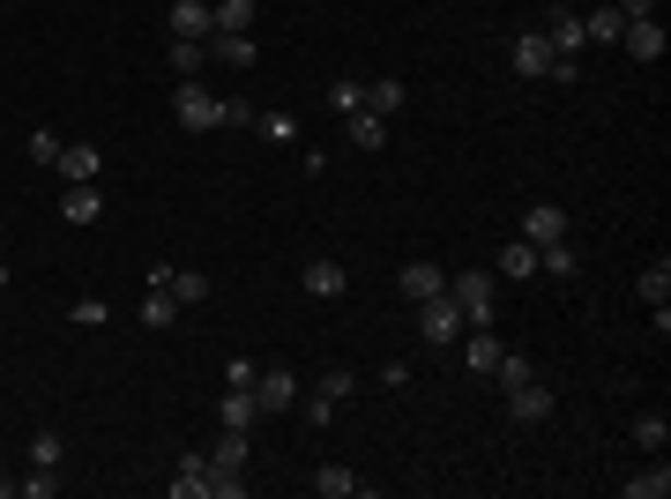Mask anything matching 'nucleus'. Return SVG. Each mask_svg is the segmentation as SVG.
<instances>
[{
  "label": "nucleus",
  "mask_w": 671,
  "mask_h": 499,
  "mask_svg": "<svg viewBox=\"0 0 671 499\" xmlns=\"http://www.w3.org/2000/svg\"><path fill=\"white\" fill-rule=\"evenodd\" d=\"M448 298L462 306L470 329H493V313H501V276H493V269H462V276H448Z\"/></svg>",
  "instance_id": "1"
},
{
  "label": "nucleus",
  "mask_w": 671,
  "mask_h": 499,
  "mask_svg": "<svg viewBox=\"0 0 671 499\" xmlns=\"http://www.w3.org/2000/svg\"><path fill=\"white\" fill-rule=\"evenodd\" d=\"M172 112H179V127H187V134H210V127H224V97H216V90H202V75H187V83L172 90Z\"/></svg>",
  "instance_id": "2"
},
{
  "label": "nucleus",
  "mask_w": 671,
  "mask_h": 499,
  "mask_svg": "<svg viewBox=\"0 0 671 499\" xmlns=\"http://www.w3.org/2000/svg\"><path fill=\"white\" fill-rule=\"evenodd\" d=\"M462 329H470V321H462V306L448 292L419 298V335H425V343H440V351H448V343H462Z\"/></svg>",
  "instance_id": "3"
},
{
  "label": "nucleus",
  "mask_w": 671,
  "mask_h": 499,
  "mask_svg": "<svg viewBox=\"0 0 671 499\" xmlns=\"http://www.w3.org/2000/svg\"><path fill=\"white\" fill-rule=\"evenodd\" d=\"M545 45L560 52V60H582V52H589V38H582V8L552 0V8H545Z\"/></svg>",
  "instance_id": "4"
},
{
  "label": "nucleus",
  "mask_w": 671,
  "mask_h": 499,
  "mask_svg": "<svg viewBox=\"0 0 671 499\" xmlns=\"http://www.w3.org/2000/svg\"><path fill=\"white\" fill-rule=\"evenodd\" d=\"M552 60H560V52L545 45V31H522V38L507 45V68H515L522 83H545V68H552Z\"/></svg>",
  "instance_id": "5"
},
{
  "label": "nucleus",
  "mask_w": 671,
  "mask_h": 499,
  "mask_svg": "<svg viewBox=\"0 0 671 499\" xmlns=\"http://www.w3.org/2000/svg\"><path fill=\"white\" fill-rule=\"evenodd\" d=\"M254 403H261V417H284L298 403V380L284 373V366H261V380H254Z\"/></svg>",
  "instance_id": "6"
},
{
  "label": "nucleus",
  "mask_w": 671,
  "mask_h": 499,
  "mask_svg": "<svg viewBox=\"0 0 671 499\" xmlns=\"http://www.w3.org/2000/svg\"><path fill=\"white\" fill-rule=\"evenodd\" d=\"M411 105V90H403V75H374V83L358 90V112H374V120H396Z\"/></svg>",
  "instance_id": "7"
},
{
  "label": "nucleus",
  "mask_w": 671,
  "mask_h": 499,
  "mask_svg": "<svg viewBox=\"0 0 671 499\" xmlns=\"http://www.w3.org/2000/svg\"><path fill=\"white\" fill-rule=\"evenodd\" d=\"M97 216H105V187H97V179L60 187V224H97Z\"/></svg>",
  "instance_id": "8"
},
{
  "label": "nucleus",
  "mask_w": 671,
  "mask_h": 499,
  "mask_svg": "<svg viewBox=\"0 0 671 499\" xmlns=\"http://www.w3.org/2000/svg\"><path fill=\"white\" fill-rule=\"evenodd\" d=\"M501 395H507V417H522V425H545L552 417V388L538 373L522 380V388H501Z\"/></svg>",
  "instance_id": "9"
},
{
  "label": "nucleus",
  "mask_w": 671,
  "mask_h": 499,
  "mask_svg": "<svg viewBox=\"0 0 671 499\" xmlns=\"http://www.w3.org/2000/svg\"><path fill=\"white\" fill-rule=\"evenodd\" d=\"M522 239H530V247L567 239V209H560V202H530V209H522Z\"/></svg>",
  "instance_id": "10"
},
{
  "label": "nucleus",
  "mask_w": 671,
  "mask_h": 499,
  "mask_svg": "<svg viewBox=\"0 0 671 499\" xmlns=\"http://www.w3.org/2000/svg\"><path fill=\"white\" fill-rule=\"evenodd\" d=\"M501 351H507V343H501L493 329H462V366H470L478 380H493V366H501Z\"/></svg>",
  "instance_id": "11"
},
{
  "label": "nucleus",
  "mask_w": 671,
  "mask_h": 499,
  "mask_svg": "<svg viewBox=\"0 0 671 499\" xmlns=\"http://www.w3.org/2000/svg\"><path fill=\"white\" fill-rule=\"evenodd\" d=\"M210 60H224V68H239V75H247L254 60H261V52H254V31H210Z\"/></svg>",
  "instance_id": "12"
},
{
  "label": "nucleus",
  "mask_w": 671,
  "mask_h": 499,
  "mask_svg": "<svg viewBox=\"0 0 671 499\" xmlns=\"http://www.w3.org/2000/svg\"><path fill=\"white\" fill-rule=\"evenodd\" d=\"M620 45H627L634 60H664V23H657V15H634L627 31H620Z\"/></svg>",
  "instance_id": "13"
},
{
  "label": "nucleus",
  "mask_w": 671,
  "mask_h": 499,
  "mask_svg": "<svg viewBox=\"0 0 671 499\" xmlns=\"http://www.w3.org/2000/svg\"><path fill=\"white\" fill-rule=\"evenodd\" d=\"M493 276H501V284H530V276H538V247H530V239H507L501 261H493Z\"/></svg>",
  "instance_id": "14"
},
{
  "label": "nucleus",
  "mask_w": 671,
  "mask_h": 499,
  "mask_svg": "<svg viewBox=\"0 0 671 499\" xmlns=\"http://www.w3.org/2000/svg\"><path fill=\"white\" fill-rule=\"evenodd\" d=\"M396 284H403V298H440L448 292V269H440V261H403Z\"/></svg>",
  "instance_id": "15"
},
{
  "label": "nucleus",
  "mask_w": 671,
  "mask_h": 499,
  "mask_svg": "<svg viewBox=\"0 0 671 499\" xmlns=\"http://www.w3.org/2000/svg\"><path fill=\"white\" fill-rule=\"evenodd\" d=\"M60 179H68V187H75V179H97V171H105V157H97V142H60Z\"/></svg>",
  "instance_id": "16"
},
{
  "label": "nucleus",
  "mask_w": 671,
  "mask_h": 499,
  "mask_svg": "<svg viewBox=\"0 0 671 499\" xmlns=\"http://www.w3.org/2000/svg\"><path fill=\"white\" fill-rule=\"evenodd\" d=\"M210 31H216L210 0H172V38H210Z\"/></svg>",
  "instance_id": "17"
},
{
  "label": "nucleus",
  "mask_w": 671,
  "mask_h": 499,
  "mask_svg": "<svg viewBox=\"0 0 671 499\" xmlns=\"http://www.w3.org/2000/svg\"><path fill=\"white\" fill-rule=\"evenodd\" d=\"M343 284H351L343 261H306V276H298V292H306V298H343Z\"/></svg>",
  "instance_id": "18"
},
{
  "label": "nucleus",
  "mask_w": 671,
  "mask_h": 499,
  "mask_svg": "<svg viewBox=\"0 0 671 499\" xmlns=\"http://www.w3.org/2000/svg\"><path fill=\"white\" fill-rule=\"evenodd\" d=\"M172 499H210V455H179V477H172Z\"/></svg>",
  "instance_id": "19"
},
{
  "label": "nucleus",
  "mask_w": 671,
  "mask_h": 499,
  "mask_svg": "<svg viewBox=\"0 0 671 499\" xmlns=\"http://www.w3.org/2000/svg\"><path fill=\"white\" fill-rule=\"evenodd\" d=\"M343 134H351V150H388V120H374V112H343Z\"/></svg>",
  "instance_id": "20"
},
{
  "label": "nucleus",
  "mask_w": 671,
  "mask_h": 499,
  "mask_svg": "<svg viewBox=\"0 0 671 499\" xmlns=\"http://www.w3.org/2000/svg\"><path fill=\"white\" fill-rule=\"evenodd\" d=\"M261 403H254V388H224V403H216V425H232V432H247Z\"/></svg>",
  "instance_id": "21"
},
{
  "label": "nucleus",
  "mask_w": 671,
  "mask_h": 499,
  "mask_svg": "<svg viewBox=\"0 0 671 499\" xmlns=\"http://www.w3.org/2000/svg\"><path fill=\"white\" fill-rule=\"evenodd\" d=\"M620 31H627V15H620L612 0H604V8H589V15H582V38H589V45H620Z\"/></svg>",
  "instance_id": "22"
},
{
  "label": "nucleus",
  "mask_w": 671,
  "mask_h": 499,
  "mask_svg": "<svg viewBox=\"0 0 671 499\" xmlns=\"http://www.w3.org/2000/svg\"><path fill=\"white\" fill-rule=\"evenodd\" d=\"M210 470H224V477H247V432H232V425H224V440L210 448Z\"/></svg>",
  "instance_id": "23"
},
{
  "label": "nucleus",
  "mask_w": 671,
  "mask_h": 499,
  "mask_svg": "<svg viewBox=\"0 0 671 499\" xmlns=\"http://www.w3.org/2000/svg\"><path fill=\"white\" fill-rule=\"evenodd\" d=\"M538 269H545L552 284H575V269H582V253L567 247V239H552V247H538Z\"/></svg>",
  "instance_id": "24"
},
{
  "label": "nucleus",
  "mask_w": 671,
  "mask_h": 499,
  "mask_svg": "<svg viewBox=\"0 0 671 499\" xmlns=\"http://www.w3.org/2000/svg\"><path fill=\"white\" fill-rule=\"evenodd\" d=\"M314 492H321V499H351V492H366V485H358V470H343V462H321V470H314Z\"/></svg>",
  "instance_id": "25"
},
{
  "label": "nucleus",
  "mask_w": 671,
  "mask_h": 499,
  "mask_svg": "<svg viewBox=\"0 0 671 499\" xmlns=\"http://www.w3.org/2000/svg\"><path fill=\"white\" fill-rule=\"evenodd\" d=\"M620 492H627V499H664V492H671V470H664V455L649 462L641 477H620Z\"/></svg>",
  "instance_id": "26"
},
{
  "label": "nucleus",
  "mask_w": 671,
  "mask_h": 499,
  "mask_svg": "<svg viewBox=\"0 0 671 499\" xmlns=\"http://www.w3.org/2000/svg\"><path fill=\"white\" fill-rule=\"evenodd\" d=\"M664 440H671V417L664 411H641V417H634V448H641V455H664Z\"/></svg>",
  "instance_id": "27"
},
{
  "label": "nucleus",
  "mask_w": 671,
  "mask_h": 499,
  "mask_svg": "<svg viewBox=\"0 0 671 499\" xmlns=\"http://www.w3.org/2000/svg\"><path fill=\"white\" fill-rule=\"evenodd\" d=\"M134 313H142V329H172V321H179V298H172L165 284H150V298H142Z\"/></svg>",
  "instance_id": "28"
},
{
  "label": "nucleus",
  "mask_w": 671,
  "mask_h": 499,
  "mask_svg": "<svg viewBox=\"0 0 671 499\" xmlns=\"http://www.w3.org/2000/svg\"><path fill=\"white\" fill-rule=\"evenodd\" d=\"M202 68H210V45H202V38H172V75H179V83L202 75Z\"/></svg>",
  "instance_id": "29"
},
{
  "label": "nucleus",
  "mask_w": 671,
  "mask_h": 499,
  "mask_svg": "<svg viewBox=\"0 0 671 499\" xmlns=\"http://www.w3.org/2000/svg\"><path fill=\"white\" fill-rule=\"evenodd\" d=\"M216 31H254V0H210Z\"/></svg>",
  "instance_id": "30"
},
{
  "label": "nucleus",
  "mask_w": 671,
  "mask_h": 499,
  "mask_svg": "<svg viewBox=\"0 0 671 499\" xmlns=\"http://www.w3.org/2000/svg\"><path fill=\"white\" fill-rule=\"evenodd\" d=\"M641 298H649V306H664V298H671V261H664V253L641 269Z\"/></svg>",
  "instance_id": "31"
},
{
  "label": "nucleus",
  "mask_w": 671,
  "mask_h": 499,
  "mask_svg": "<svg viewBox=\"0 0 671 499\" xmlns=\"http://www.w3.org/2000/svg\"><path fill=\"white\" fill-rule=\"evenodd\" d=\"M172 298H179V306L210 298V276H202V269H172Z\"/></svg>",
  "instance_id": "32"
},
{
  "label": "nucleus",
  "mask_w": 671,
  "mask_h": 499,
  "mask_svg": "<svg viewBox=\"0 0 671 499\" xmlns=\"http://www.w3.org/2000/svg\"><path fill=\"white\" fill-rule=\"evenodd\" d=\"M31 462H38V470H60V432H52V425L31 432Z\"/></svg>",
  "instance_id": "33"
},
{
  "label": "nucleus",
  "mask_w": 671,
  "mask_h": 499,
  "mask_svg": "<svg viewBox=\"0 0 671 499\" xmlns=\"http://www.w3.org/2000/svg\"><path fill=\"white\" fill-rule=\"evenodd\" d=\"M254 127H261L269 142H292V134H298V120H292V112H254Z\"/></svg>",
  "instance_id": "34"
},
{
  "label": "nucleus",
  "mask_w": 671,
  "mask_h": 499,
  "mask_svg": "<svg viewBox=\"0 0 671 499\" xmlns=\"http://www.w3.org/2000/svg\"><path fill=\"white\" fill-rule=\"evenodd\" d=\"M15 492H23V499H52V492H60V477H52V470H38V462H31V477H23Z\"/></svg>",
  "instance_id": "35"
},
{
  "label": "nucleus",
  "mask_w": 671,
  "mask_h": 499,
  "mask_svg": "<svg viewBox=\"0 0 671 499\" xmlns=\"http://www.w3.org/2000/svg\"><path fill=\"white\" fill-rule=\"evenodd\" d=\"M68 313H75V329H105V313H113V306H105V298H75Z\"/></svg>",
  "instance_id": "36"
},
{
  "label": "nucleus",
  "mask_w": 671,
  "mask_h": 499,
  "mask_svg": "<svg viewBox=\"0 0 671 499\" xmlns=\"http://www.w3.org/2000/svg\"><path fill=\"white\" fill-rule=\"evenodd\" d=\"M254 380H261V358H232L224 366V388H254Z\"/></svg>",
  "instance_id": "37"
},
{
  "label": "nucleus",
  "mask_w": 671,
  "mask_h": 499,
  "mask_svg": "<svg viewBox=\"0 0 671 499\" xmlns=\"http://www.w3.org/2000/svg\"><path fill=\"white\" fill-rule=\"evenodd\" d=\"M31 165H60V134H45V127L31 134Z\"/></svg>",
  "instance_id": "38"
},
{
  "label": "nucleus",
  "mask_w": 671,
  "mask_h": 499,
  "mask_svg": "<svg viewBox=\"0 0 671 499\" xmlns=\"http://www.w3.org/2000/svg\"><path fill=\"white\" fill-rule=\"evenodd\" d=\"M358 90H366V83L343 75V83H329V105H336V112H358Z\"/></svg>",
  "instance_id": "39"
},
{
  "label": "nucleus",
  "mask_w": 671,
  "mask_h": 499,
  "mask_svg": "<svg viewBox=\"0 0 671 499\" xmlns=\"http://www.w3.org/2000/svg\"><path fill=\"white\" fill-rule=\"evenodd\" d=\"M306 425H336V395L314 388V395H306Z\"/></svg>",
  "instance_id": "40"
},
{
  "label": "nucleus",
  "mask_w": 671,
  "mask_h": 499,
  "mask_svg": "<svg viewBox=\"0 0 671 499\" xmlns=\"http://www.w3.org/2000/svg\"><path fill=\"white\" fill-rule=\"evenodd\" d=\"M314 388H321V395H336V403H343V395H351L358 380H351V373H343V366H336V373H321V380H314Z\"/></svg>",
  "instance_id": "41"
},
{
  "label": "nucleus",
  "mask_w": 671,
  "mask_h": 499,
  "mask_svg": "<svg viewBox=\"0 0 671 499\" xmlns=\"http://www.w3.org/2000/svg\"><path fill=\"white\" fill-rule=\"evenodd\" d=\"M224 127H254V105H247V97H224Z\"/></svg>",
  "instance_id": "42"
},
{
  "label": "nucleus",
  "mask_w": 671,
  "mask_h": 499,
  "mask_svg": "<svg viewBox=\"0 0 671 499\" xmlns=\"http://www.w3.org/2000/svg\"><path fill=\"white\" fill-rule=\"evenodd\" d=\"M612 8H620L627 23H634V15H657V0H612Z\"/></svg>",
  "instance_id": "43"
},
{
  "label": "nucleus",
  "mask_w": 671,
  "mask_h": 499,
  "mask_svg": "<svg viewBox=\"0 0 671 499\" xmlns=\"http://www.w3.org/2000/svg\"><path fill=\"white\" fill-rule=\"evenodd\" d=\"M8 492H15V477H0V499H8Z\"/></svg>",
  "instance_id": "44"
}]
</instances>
